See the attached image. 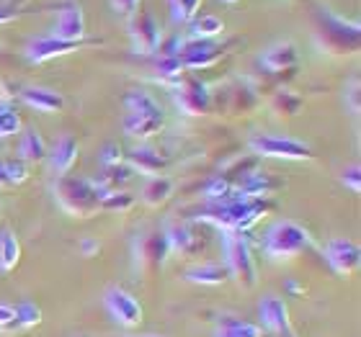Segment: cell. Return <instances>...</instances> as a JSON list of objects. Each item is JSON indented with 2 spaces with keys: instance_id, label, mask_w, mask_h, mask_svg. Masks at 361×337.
<instances>
[{
  "instance_id": "2",
  "label": "cell",
  "mask_w": 361,
  "mask_h": 337,
  "mask_svg": "<svg viewBox=\"0 0 361 337\" xmlns=\"http://www.w3.org/2000/svg\"><path fill=\"white\" fill-rule=\"evenodd\" d=\"M121 103L127 111L121 119V127L129 136L147 139V136L158 134L166 124V113L147 90H129Z\"/></svg>"
},
{
  "instance_id": "18",
  "label": "cell",
  "mask_w": 361,
  "mask_h": 337,
  "mask_svg": "<svg viewBox=\"0 0 361 337\" xmlns=\"http://www.w3.org/2000/svg\"><path fill=\"white\" fill-rule=\"evenodd\" d=\"M168 253H171V242H168L166 232H155L147 234L142 240V250H140V260L150 262L152 268H160L166 262Z\"/></svg>"
},
{
  "instance_id": "36",
  "label": "cell",
  "mask_w": 361,
  "mask_h": 337,
  "mask_svg": "<svg viewBox=\"0 0 361 337\" xmlns=\"http://www.w3.org/2000/svg\"><path fill=\"white\" fill-rule=\"evenodd\" d=\"M140 3L142 0H111V8L119 15H124V18H132L140 11Z\"/></svg>"
},
{
  "instance_id": "30",
  "label": "cell",
  "mask_w": 361,
  "mask_h": 337,
  "mask_svg": "<svg viewBox=\"0 0 361 337\" xmlns=\"http://www.w3.org/2000/svg\"><path fill=\"white\" fill-rule=\"evenodd\" d=\"M21 132V119L8 103H0V136H13Z\"/></svg>"
},
{
  "instance_id": "27",
  "label": "cell",
  "mask_w": 361,
  "mask_h": 337,
  "mask_svg": "<svg viewBox=\"0 0 361 337\" xmlns=\"http://www.w3.org/2000/svg\"><path fill=\"white\" fill-rule=\"evenodd\" d=\"M21 260V245L16 240L13 232H0V270L3 273H11V270L18 265Z\"/></svg>"
},
{
  "instance_id": "7",
  "label": "cell",
  "mask_w": 361,
  "mask_h": 337,
  "mask_svg": "<svg viewBox=\"0 0 361 337\" xmlns=\"http://www.w3.org/2000/svg\"><path fill=\"white\" fill-rule=\"evenodd\" d=\"M248 147L261 158H279V160H307L312 158L305 142L289 139V136H276V134H256L248 142Z\"/></svg>"
},
{
  "instance_id": "39",
  "label": "cell",
  "mask_w": 361,
  "mask_h": 337,
  "mask_svg": "<svg viewBox=\"0 0 361 337\" xmlns=\"http://www.w3.org/2000/svg\"><path fill=\"white\" fill-rule=\"evenodd\" d=\"M13 18H16L13 11H8V8H0V26H3V23H8V21H13Z\"/></svg>"
},
{
  "instance_id": "6",
  "label": "cell",
  "mask_w": 361,
  "mask_h": 337,
  "mask_svg": "<svg viewBox=\"0 0 361 337\" xmlns=\"http://www.w3.org/2000/svg\"><path fill=\"white\" fill-rule=\"evenodd\" d=\"M317 37L331 52L354 54L359 49V23H346L338 15L320 11L317 13Z\"/></svg>"
},
{
  "instance_id": "33",
  "label": "cell",
  "mask_w": 361,
  "mask_h": 337,
  "mask_svg": "<svg viewBox=\"0 0 361 337\" xmlns=\"http://www.w3.org/2000/svg\"><path fill=\"white\" fill-rule=\"evenodd\" d=\"M341 180H343V186L346 188H351L354 193H359L361 191V167L359 165L346 167V170L341 172Z\"/></svg>"
},
{
  "instance_id": "5",
  "label": "cell",
  "mask_w": 361,
  "mask_h": 337,
  "mask_svg": "<svg viewBox=\"0 0 361 337\" xmlns=\"http://www.w3.org/2000/svg\"><path fill=\"white\" fill-rule=\"evenodd\" d=\"M222 248H225V268L227 273L243 286V288H253L258 284V270L250 255L248 240L240 232H225L222 234Z\"/></svg>"
},
{
  "instance_id": "35",
  "label": "cell",
  "mask_w": 361,
  "mask_h": 337,
  "mask_svg": "<svg viewBox=\"0 0 361 337\" xmlns=\"http://www.w3.org/2000/svg\"><path fill=\"white\" fill-rule=\"evenodd\" d=\"M0 332H16V307L0 304Z\"/></svg>"
},
{
  "instance_id": "3",
  "label": "cell",
  "mask_w": 361,
  "mask_h": 337,
  "mask_svg": "<svg viewBox=\"0 0 361 337\" xmlns=\"http://www.w3.org/2000/svg\"><path fill=\"white\" fill-rule=\"evenodd\" d=\"M54 193L62 209L75 217H90L93 211L101 209V198H104L93 180L73 178V175H60Z\"/></svg>"
},
{
  "instance_id": "22",
  "label": "cell",
  "mask_w": 361,
  "mask_h": 337,
  "mask_svg": "<svg viewBox=\"0 0 361 337\" xmlns=\"http://www.w3.org/2000/svg\"><path fill=\"white\" fill-rule=\"evenodd\" d=\"M166 234H168V242H171V250H180L183 255H194L202 250V237L191 227L186 224L171 227Z\"/></svg>"
},
{
  "instance_id": "20",
  "label": "cell",
  "mask_w": 361,
  "mask_h": 337,
  "mask_svg": "<svg viewBox=\"0 0 361 337\" xmlns=\"http://www.w3.org/2000/svg\"><path fill=\"white\" fill-rule=\"evenodd\" d=\"M78 160V142L73 136H62L60 142L54 144L52 155H49V163H52V170L57 175H68L70 167L75 165Z\"/></svg>"
},
{
  "instance_id": "16",
  "label": "cell",
  "mask_w": 361,
  "mask_h": 337,
  "mask_svg": "<svg viewBox=\"0 0 361 337\" xmlns=\"http://www.w3.org/2000/svg\"><path fill=\"white\" fill-rule=\"evenodd\" d=\"M21 101L42 113H54L65 108V98L49 88H21Z\"/></svg>"
},
{
  "instance_id": "41",
  "label": "cell",
  "mask_w": 361,
  "mask_h": 337,
  "mask_svg": "<svg viewBox=\"0 0 361 337\" xmlns=\"http://www.w3.org/2000/svg\"><path fill=\"white\" fill-rule=\"evenodd\" d=\"M289 291L300 293V291H305V288H302V286H297V284H294V281H292V284H289Z\"/></svg>"
},
{
  "instance_id": "37",
  "label": "cell",
  "mask_w": 361,
  "mask_h": 337,
  "mask_svg": "<svg viewBox=\"0 0 361 337\" xmlns=\"http://www.w3.org/2000/svg\"><path fill=\"white\" fill-rule=\"evenodd\" d=\"M276 106L286 113H297V108H300V98H294L292 93H279Z\"/></svg>"
},
{
  "instance_id": "1",
  "label": "cell",
  "mask_w": 361,
  "mask_h": 337,
  "mask_svg": "<svg viewBox=\"0 0 361 337\" xmlns=\"http://www.w3.org/2000/svg\"><path fill=\"white\" fill-rule=\"evenodd\" d=\"M269 211V203L264 198H250L243 196L240 191H235L227 196L225 201L219 203H207V209L199 211L196 219H204L209 224L225 229V232H240L245 234L253 224H258V219Z\"/></svg>"
},
{
  "instance_id": "34",
  "label": "cell",
  "mask_w": 361,
  "mask_h": 337,
  "mask_svg": "<svg viewBox=\"0 0 361 337\" xmlns=\"http://www.w3.org/2000/svg\"><path fill=\"white\" fill-rule=\"evenodd\" d=\"M101 165L104 167H116L121 165V150L119 144H106L101 150Z\"/></svg>"
},
{
  "instance_id": "31",
  "label": "cell",
  "mask_w": 361,
  "mask_h": 337,
  "mask_svg": "<svg viewBox=\"0 0 361 337\" xmlns=\"http://www.w3.org/2000/svg\"><path fill=\"white\" fill-rule=\"evenodd\" d=\"M132 203H135V198H132L127 191H111V193H104V198H101V209H106V211H127Z\"/></svg>"
},
{
  "instance_id": "25",
  "label": "cell",
  "mask_w": 361,
  "mask_h": 337,
  "mask_svg": "<svg viewBox=\"0 0 361 337\" xmlns=\"http://www.w3.org/2000/svg\"><path fill=\"white\" fill-rule=\"evenodd\" d=\"M217 337H264V327L238 317H225L217 327Z\"/></svg>"
},
{
  "instance_id": "8",
  "label": "cell",
  "mask_w": 361,
  "mask_h": 337,
  "mask_svg": "<svg viewBox=\"0 0 361 337\" xmlns=\"http://www.w3.org/2000/svg\"><path fill=\"white\" fill-rule=\"evenodd\" d=\"M104 304L109 309V314L114 317V322H119L121 327H137L142 322V307L140 301L132 296L129 291L114 286L104 293Z\"/></svg>"
},
{
  "instance_id": "4",
  "label": "cell",
  "mask_w": 361,
  "mask_h": 337,
  "mask_svg": "<svg viewBox=\"0 0 361 337\" xmlns=\"http://www.w3.org/2000/svg\"><path fill=\"white\" fill-rule=\"evenodd\" d=\"M310 242H312V237H310L305 227L284 219V222H276L266 232L264 253L269 255L271 260H292V257H297V255L310 248Z\"/></svg>"
},
{
  "instance_id": "26",
  "label": "cell",
  "mask_w": 361,
  "mask_h": 337,
  "mask_svg": "<svg viewBox=\"0 0 361 337\" xmlns=\"http://www.w3.org/2000/svg\"><path fill=\"white\" fill-rule=\"evenodd\" d=\"M171 193H173V180L166 178V175H152V178L145 183L142 201L147 203V206H158V203L168 201Z\"/></svg>"
},
{
  "instance_id": "17",
  "label": "cell",
  "mask_w": 361,
  "mask_h": 337,
  "mask_svg": "<svg viewBox=\"0 0 361 337\" xmlns=\"http://www.w3.org/2000/svg\"><path fill=\"white\" fill-rule=\"evenodd\" d=\"M261 322H264L266 330L271 332H281L289 330V322H286V317H289V312H286V304L281 299H276V296H266L264 301H261Z\"/></svg>"
},
{
  "instance_id": "29",
  "label": "cell",
  "mask_w": 361,
  "mask_h": 337,
  "mask_svg": "<svg viewBox=\"0 0 361 337\" xmlns=\"http://www.w3.org/2000/svg\"><path fill=\"white\" fill-rule=\"evenodd\" d=\"M42 322V309L31 301H21L16 307V330H31Z\"/></svg>"
},
{
  "instance_id": "21",
  "label": "cell",
  "mask_w": 361,
  "mask_h": 337,
  "mask_svg": "<svg viewBox=\"0 0 361 337\" xmlns=\"http://www.w3.org/2000/svg\"><path fill=\"white\" fill-rule=\"evenodd\" d=\"M47 158V142L37 129H26L18 139V160L21 163H39Z\"/></svg>"
},
{
  "instance_id": "32",
  "label": "cell",
  "mask_w": 361,
  "mask_h": 337,
  "mask_svg": "<svg viewBox=\"0 0 361 337\" xmlns=\"http://www.w3.org/2000/svg\"><path fill=\"white\" fill-rule=\"evenodd\" d=\"M6 172H8V183H23L29 178V170H26V163L21 160H6Z\"/></svg>"
},
{
  "instance_id": "42",
  "label": "cell",
  "mask_w": 361,
  "mask_h": 337,
  "mask_svg": "<svg viewBox=\"0 0 361 337\" xmlns=\"http://www.w3.org/2000/svg\"><path fill=\"white\" fill-rule=\"evenodd\" d=\"M225 3H238V0H225Z\"/></svg>"
},
{
  "instance_id": "11",
  "label": "cell",
  "mask_w": 361,
  "mask_h": 337,
  "mask_svg": "<svg viewBox=\"0 0 361 337\" xmlns=\"http://www.w3.org/2000/svg\"><path fill=\"white\" fill-rule=\"evenodd\" d=\"M176 103L188 116H199L212 108V93L199 80H180L178 90H176Z\"/></svg>"
},
{
  "instance_id": "13",
  "label": "cell",
  "mask_w": 361,
  "mask_h": 337,
  "mask_svg": "<svg viewBox=\"0 0 361 337\" xmlns=\"http://www.w3.org/2000/svg\"><path fill=\"white\" fill-rule=\"evenodd\" d=\"M219 57H222V46L214 44V42H191L188 39L186 44H180L178 49V60L183 70H204L214 65Z\"/></svg>"
},
{
  "instance_id": "38",
  "label": "cell",
  "mask_w": 361,
  "mask_h": 337,
  "mask_svg": "<svg viewBox=\"0 0 361 337\" xmlns=\"http://www.w3.org/2000/svg\"><path fill=\"white\" fill-rule=\"evenodd\" d=\"M80 250H83L85 257H90L93 253H98V242L96 240H85L83 245H80Z\"/></svg>"
},
{
  "instance_id": "23",
  "label": "cell",
  "mask_w": 361,
  "mask_h": 337,
  "mask_svg": "<svg viewBox=\"0 0 361 337\" xmlns=\"http://www.w3.org/2000/svg\"><path fill=\"white\" fill-rule=\"evenodd\" d=\"M225 31V21L217 18V15H202V18H194L191 26H188V37L191 42H212L214 37H219Z\"/></svg>"
},
{
  "instance_id": "40",
  "label": "cell",
  "mask_w": 361,
  "mask_h": 337,
  "mask_svg": "<svg viewBox=\"0 0 361 337\" xmlns=\"http://www.w3.org/2000/svg\"><path fill=\"white\" fill-rule=\"evenodd\" d=\"M0 186H11V183H8V172H6V160H0Z\"/></svg>"
},
{
  "instance_id": "14",
  "label": "cell",
  "mask_w": 361,
  "mask_h": 337,
  "mask_svg": "<svg viewBox=\"0 0 361 337\" xmlns=\"http://www.w3.org/2000/svg\"><path fill=\"white\" fill-rule=\"evenodd\" d=\"M85 42H65V39H54V37H42V39H34L29 42L26 46V60L29 62H49L54 57H62V54H70V52H78V49H83Z\"/></svg>"
},
{
  "instance_id": "43",
  "label": "cell",
  "mask_w": 361,
  "mask_h": 337,
  "mask_svg": "<svg viewBox=\"0 0 361 337\" xmlns=\"http://www.w3.org/2000/svg\"><path fill=\"white\" fill-rule=\"evenodd\" d=\"M127 337H135V335H127ZM145 337H152V335H145Z\"/></svg>"
},
{
  "instance_id": "9",
  "label": "cell",
  "mask_w": 361,
  "mask_h": 337,
  "mask_svg": "<svg viewBox=\"0 0 361 337\" xmlns=\"http://www.w3.org/2000/svg\"><path fill=\"white\" fill-rule=\"evenodd\" d=\"M325 260L333 268V273H338L343 278H351L359 270L361 262V250L356 242L343 240V237H336L325 245Z\"/></svg>"
},
{
  "instance_id": "15",
  "label": "cell",
  "mask_w": 361,
  "mask_h": 337,
  "mask_svg": "<svg viewBox=\"0 0 361 337\" xmlns=\"http://www.w3.org/2000/svg\"><path fill=\"white\" fill-rule=\"evenodd\" d=\"M297 46L292 42H279V44L269 46L264 54H261V65L269 72H284V70L294 68L297 65Z\"/></svg>"
},
{
  "instance_id": "19",
  "label": "cell",
  "mask_w": 361,
  "mask_h": 337,
  "mask_svg": "<svg viewBox=\"0 0 361 337\" xmlns=\"http://www.w3.org/2000/svg\"><path fill=\"white\" fill-rule=\"evenodd\" d=\"M227 268L222 262H202V265H194V268L186 270V281L188 284H199V286H219L222 281H227Z\"/></svg>"
},
{
  "instance_id": "10",
  "label": "cell",
  "mask_w": 361,
  "mask_h": 337,
  "mask_svg": "<svg viewBox=\"0 0 361 337\" xmlns=\"http://www.w3.org/2000/svg\"><path fill=\"white\" fill-rule=\"evenodd\" d=\"M129 34H132V42H135V49L140 54H155L163 46V34H160V26L155 23L150 13L145 11H137L129 21Z\"/></svg>"
},
{
  "instance_id": "28",
  "label": "cell",
  "mask_w": 361,
  "mask_h": 337,
  "mask_svg": "<svg viewBox=\"0 0 361 337\" xmlns=\"http://www.w3.org/2000/svg\"><path fill=\"white\" fill-rule=\"evenodd\" d=\"M168 8H171V21L180 26V23H191L199 15L202 0H168Z\"/></svg>"
},
{
  "instance_id": "12",
  "label": "cell",
  "mask_w": 361,
  "mask_h": 337,
  "mask_svg": "<svg viewBox=\"0 0 361 337\" xmlns=\"http://www.w3.org/2000/svg\"><path fill=\"white\" fill-rule=\"evenodd\" d=\"M54 39H65V42H83L85 37V15L78 3H65L57 11V21L52 26Z\"/></svg>"
},
{
  "instance_id": "24",
  "label": "cell",
  "mask_w": 361,
  "mask_h": 337,
  "mask_svg": "<svg viewBox=\"0 0 361 337\" xmlns=\"http://www.w3.org/2000/svg\"><path fill=\"white\" fill-rule=\"evenodd\" d=\"M129 160L145 175H158L163 170V165H166V160L160 158V152H155L152 147H135V150L129 152Z\"/></svg>"
}]
</instances>
